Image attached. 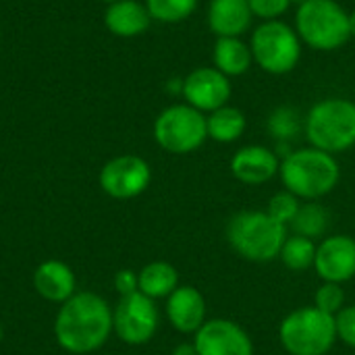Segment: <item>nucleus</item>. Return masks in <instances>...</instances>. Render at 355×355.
Here are the masks:
<instances>
[{"instance_id": "obj_1", "label": "nucleus", "mask_w": 355, "mask_h": 355, "mask_svg": "<svg viewBox=\"0 0 355 355\" xmlns=\"http://www.w3.org/2000/svg\"><path fill=\"white\" fill-rule=\"evenodd\" d=\"M112 335V308L92 291H79L60 304L54 320L56 343L69 354L98 352Z\"/></svg>"}, {"instance_id": "obj_2", "label": "nucleus", "mask_w": 355, "mask_h": 355, "mask_svg": "<svg viewBox=\"0 0 355 355\" xmlns=\"http://www.w3.org/2000/svg\"><path fill=\"white\" fill-rule=\"evenodd\" d=\"M281 183L287 191L306 202H318L335 191L341 181V166L333 154L318 148L291 150L281 158Z\"/></svg>"}, {"instance_id": "obj_3", "label": "nucleus", "mask_w": 355, "mask_h": 355, "mask_svg": "<svg viewBox=\"0 0 355 355\" xmlns=\"http://www.w3.org/2000/svg\"><path fill=\"white\" fill-rule=\"evenodd\" d=\"M225 235L239 258L266 264L279 258L289 233L287 227L275 220L266 210H243L231 216Z\"/></svg>"}, {"instance_id": "obj_4", "label": "nucleus", "mask_w": 355, "mask_h": 355, "mask_svg": "<svg viewBox=\"0 0 355 355\" xmlns=\"http://www.w3.org/2000/svg\"><path fill=\"white\" fill-rule=\"evenodd\" d=\"M304 133L312 148L343 154L355 146V102L349 98H322L304 119Z\"/></svg>"}, {"instance_id": "obj_5", "label": "nucleus", "mask_w": 355, "mask_h": 355, "mask_svg": "<svg viewBox=\"0 0 355 355\" xmlns=\"http://www.w3.org/2000/svg\"><path fill=\"white\" fill-rule=\"evenodd\" d=\"M293 27L302 44L318 52L339 50L352 40L349 12L337 0H302Z\"/></svg>"}, {"instance_id": "obj_6", "label": "nucleus", "mask_w": 355, "mask_h": 355, "mask_svg": "<svg viewBox=\"0 0 355 355\" xmlns=\"http://www.w3.org/2000/svg\"><path fill=\"white\" fill-rule=\"evenodd\" d=\"M279 341L289 355H327L339 341L335 316L314 306L297 308L281 320Z\"/></svg>"}, {"instance_id": "obj_7", "label": "nucleus", "mask_w": 355, "mask_h": 355, "mask_svg": "<svg viewBox=\"0 0 355 355\" xmlns=\"http://www.w3.org/2000/svg\"><path fill=\"white\" fill-rule=\"evenodd\" d=\"M254 64L268 75H287L300 60L304 44L293 25L279 21H262L250 37Z\"/></svg>"}, {"instance_id": "obj_8", "label": "nucleus", "mask_w": 355, "mask_h": 355, "mask_svg": "<svg viewBox=\"0 0 355 355\" xmlns=\"http://www.w3.org/2000/svg\"><path fill=\"white\" fill-rule=\"evenodd\" d=\"M208 139L206 114L189 104H171L154 121V141L168 154H191Z\"/></svg>"}, {"instance_id": "obj_9", "label": "nucleus", "mask_w": 355, "mask_h": 355, "mask_svg": "<svg viewBox=\"0 0 355 355\" xmlns=\"http://www.w3.org/2000/svg\"><path fill=\"white\" fill-rule=\"evenodd\" d=\"M160 327V312L154 300L135 291L119 300L112 310V333L127 345H146Z\"/></svg>"}, {"instance_id": "obj_10", "label": "nucleus", "mask_w": 355, "mask_h": 355, "mask_svg": "<svg viewBox=\"0 0 355 355\" xmlns=\"http://www.w3.org/2000/svg\"><path fill=\"white\" fill-rule=\"evenodd\" d=\"M98 183L102 191L114 200H133L141 196L152 183V168L148 160L135 154H123L110 158L100 175Z\"/></svg>"}, {"instance_id": "obj_11", "label": "nucleus", "mask_w": 355, "mask_h": 355, "mask_svg": "<svg viewBox=\"0 0 355 355\" xmlns=\"http://www.w3.org/2000/svg\"><path fill=\"white\" fill-rule=\"evenodd\" d=\"M231 94H233L231 79L223 75L216 67H198L183 77L181 96L185 104L193 106L204 114H210L227 106Z\"/></svg>"}, {"instance_id": "obj_12", "label": "nucleus", "mask_w": 355, "mask_h": 355, "mask_svg": "<svg viewBox=\"0 0 355 355\" xmlns=\"http://www.w3.org/2000/svg\"><path fill=\"white\" fill-rule=\"evenodd\" d=\"M200 355H254V341L243 327L229 318L206 320L193 335Z\"/></svg>"}, {"instance_id": "obj_13", "label": "nucleus", "mask_w": 355, "mask_h": 355, "mask_svg": "<svg viewBox=\"0 0 355 355\" xmlns=\"http://www.w3.org/2000/svg\"><path fill=\"white\" fill-rule=\"evenodd\" d=\"M314 270L324 283H347L355 277V239L352 235H329L316 248Z\"/></svg>"}, {"instance_id": "obj_14", "label": "nucleus", "mask_w": 355, "mask_h": 355, "mask_svg": "<svg viewBox=\"0 0 355 355\" xmlns=\"http://www.w3.org/2000/svg\"><path fill=\"white\" fill-rule=\"evenodd\" d=\"M231 175L245 185H264L279 175L281 158L272 148L266 146H243L239 148L231 162Z\"/></svg>"}, {"instance_id": "obj_15", "label": "nucleus", "mask_w": 355, "mask_h": 355, "mask_svg": "<svg viewBox=\"0 0 355 355\" xmlns=\"http://www.w3.org/2000/svg\"><path fill=\"white\" fill-rule=\"evenodd\" d=\"M164 312H166L171 327L179 331L181 335H196L208 320L206 297L202 295L200 289L191 285H179L166 297Z\"/></svg>"}, {"instance_id": "obj_16", "label": "nucleus", "mask_w": 355, "mask_h": 355, "mask_svg": "<svg viewBox=\"0 0 355 355\" xmlns=\"http://www.w3.org/2000/svg\"><path fill=\"white\" fill-rule=\"evenodd\" d=\"M206 21L216 37H241L252 29L254 12L250 0H210Z\"/></svg>"}, {"instance_id": "obj_17", "label": "nucleus", "mask_w": 355, "mask_h": 355, "mask_svg": "<svg viewBox=\"0 0 355 355\" xmlns=\"http://www.w3.org/2000/svg\"><path fill=\"white\" fill-rule=\"evenodd\" d=\"M33 289L46 302L64 304L77 293L75 272L60 260H46L33 272Z\"/></svg>"}, {"instance_id": "obj_18", "label": "nucleus", "mask_w": 355, "mask_h": 355, "mask_svg": "<svg viewBox=\"0 0 355 355\" xmlns=\"http://www.w3.org/2000/svg\"><path fill=\"white\" fill-rule=\"evenodd\" d=\"M104 25L116 37H137L148 31L152 25V17L144 2L139 0H116L106 4Z\"/></svg>"}, {"instance_id": "obj_19", "label": "nucleus", "mask_w": 355, "mask_h": 355, "mask_svg": "<svg viewBox=\"0 0 355 355\" xmlns=\"http://www.w3.org/2000/svg\"><path fill=\"white\" fill-rule=\"evenodd\" d=\"M254 64L252 48L241 37H216L212 50V67H216L223 75L241 77Z\"/></svg>"}, {"instance_id": "obj_20", "label": "nucleus", "mask_w": 355, "mask_h": 355, "mask_svg": "<svg viewBox=\"0 0 355 355\" xmlns=\"http://www.w3.org/2000/svg\"><path fill=\"white\" fill-rule=\"evenodd\" d=\"M139 293L150 300H166L179 287V272L173 264L156 260L146 264L139 272Z\"/></svg>"}, {"instance_id": "obj_21", "label": "nucleus", "mask_w": 355, "mask_h": 355, "mask_svg": "<svg viewBox=\"0 0 355 355\" xmlns=\"http://www.w3.org/2000/svg\"><path fill=\"white\" fill-rule=\"evenodd\" d=\"M206 127H208V139L216 144H235L248 127L245 114L227 104L210 114H206Z\"/></svg>"}, {"instance_id": "obj_22", "label": "nucleus", "mask_w": 355, "mask_h": 355, "mask_svg": "<svg viewBox=\"0 0 355 355\" xmlns=\"http://www.w3.org/2000/svg\"><path fill=\"white\" fill-rule=\"evenodd\" d=\"M316 248L318 243L314 239L302 237V235H287L279 260L283 262L285 268L293 270V272H304L308 268H314V260H316Z\"/></svg>"}, {"instance_id": "obj_23", "label": "nucleus", "mask_w": 355, "mask_h": 355, "mask_svg": "<svg viewBox=\"0 0 355 355\" xmlns=\"http://www.w3.org/2000/svg\"><path fill=\"white\" fill-rule=\"evenodd\" d=\"M266 131L279 146H285L304 131V119L293 106H279L268 114Z\"/></svg>"}, {"instance_id": "obj_24", "label": "nucleus", "mask_w": 355, "mask_h": 355, "mask_svg": "<svg viewBox=\"0 0 355 355\" xmlns=\"http://www.w3.org/2000/svg\"><path fill=\"white\" fill-rule=\"evenodd\" d=\"M331 225L329 210L318 202H306L302 204L295 220L291 223V229L295 235L308 237V239H320Z\"/></svg>"}, {"instance_id": "obj_25", "label": "nucleus", "mask_w": 355, "mask_h": 355, "mask_svg": "<svg viewBox=\"0 0 355 355\" xmlns=\"http://www.w3.org/2000/svg\"><path fill=\"white\" fill-rule=\"evenodd\" d=\"M152 21H158V23H181L185 19H189L200 0H146L144 2Z\"/></svg>"}, {"instance_id": "obj_26", "label": "nucleus", "mask_w": 355, "mask_h": 355, "mask_svg": "<svg viewBox=\"0 0 355 355\" xmlns=\"http://www.w3.org/2000/svg\"><path fill=\"white\" fill-rule=\"evenodd\" d=\"M300 208H302V200H300L297 196H293L291 191L283 189V191L275 193V196L268 200L266 212H268L275 220H279L281 225H285V227L289 229L291 223L295 220Z\"/></svg>"}, {"instance_id": "obj_27", "label": "nucleus", "mask_w": 355, "mask_h": 355, "mask_svg": "<svg viewBox=\"0 0 355 355\" xmlns=\"http://www.w3.org/2000/svg\"><path fill=\"white\" fill-rule=\"evenodd\" d=\"M314 308L329 316H337L345 308V291L339 283H324L314 293Z\"/></svg>"}, {"instance_id": "obj_28", "label": "nucleus", "mask_w": 355, "mask_h": 355, "mask_svg": "<svg viewBox=\"0 0 355 355\" xmlns=\"http://www.w3.org/2000/svg\"><path fill=\"white\" fill-rule=\"evenodd\" d=\"M293 0H250L254 19L260 21H279L289 10Z\"/></svg>"}, {"instance_id": "obj_29", "label": "nucleus", "mask_w": 355, "mask_h": 355, "mask_svg": "<svg viewBox=\"0 0 355 355\" xmlns=\"http://www.w3.org/2000/svg\"><path fill=\"white\" fill-rule=\"evenodd\" d=\"M335 327H337V339L355 349V306H345L337 316H335Z\"/></svg>"}, {"instance_id": "obj_30", "label": "nucleus", "mask_w": 355, "mask_h": 355, "mask_svg": "<svg viewBox=\"0 0 355 355\" xmlns=\"http://www.w3.org/2000/svg\"><path fill=\"white\" fill-rule=\"evenodd\" d=\"M114 289L119 291L121 297L139 291V277H137V272L135 270H129V268L119 270L114 275Z\"/></svg>"}, {"instance_id": "obj_31", "label": "nucleus", "mask_w": 355, "mask_h": 355, "mask_svg": "<svg viewBox=\"0 0 355 355\" xmlns=\"http://www.w3.org/2000/svg\"><path fill=\"white\" fill-rule=\"evenodd\" d=\"M171 355H200V354H198V349H196V345H193V341H191V343H179V345L173 349V354Z\"/></svg>"}, {"instance_id": "obj_32", "label": "nucleus", "mask_w": 355, "mask_h": 355, "mask_svg": "<svg viewBox=\"0 0 355 355\" xmlns=\"http://www.w3.org/2000/svg\"><path fill=\"white\" fill-rule=\"evenodd\" d=\"M349 31H352V37H355V10L349 12Z\"/></svg>"}, {"instance_id": "obj_33", "label": "nucleus", "mask_w": 355, "mask_h": 355, "mask_svg": "<svg viewBox=\"0 0 355 355\" xmlns=\"http://www.w3.org/2000/svg\"><path fill=\"white\" fill-rule=\"evenodd\" d=\"M100 2H104V4H112V2H116V0H100Z\"/></svg>"}, {"instance_id": "obj_34", "label": "nucleus", "mask_w": 355, "mask_h": 355, "mask_svg": "<svg viewBox=\"0 0 355 355\" xmlns=\"http://www.w3.org/2000/svg\"><path fill=\"white\" fill-rule=\"evenodd\" d=\"M2 337H4V333H2V327H0V341H2Z\"/></svg>"}]
</instances>
